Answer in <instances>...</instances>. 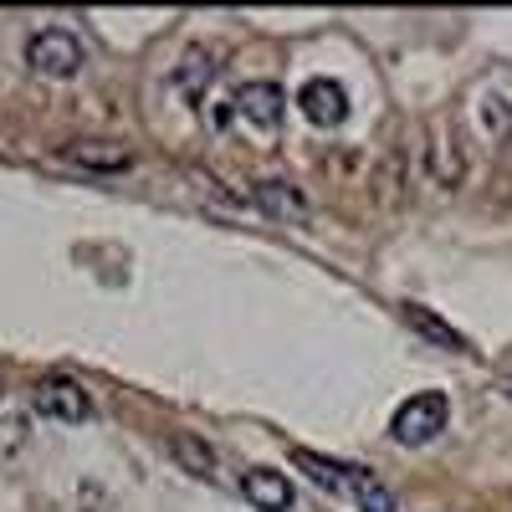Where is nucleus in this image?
Here are the masks:
<instances>
[{
    "label": "nucleus",
    "mask_w": 512,
    "mask_h": 512,
    "mask_svg": "<svg viewBox=\"0 0 512 512\" xmlns=\"http://www.w3.org/2000/svg\"><path fill=\"white\" fill-rule=\"evenodd\" d=\"M31 410L41 420H57V425H82V420H93V395L72 374H47L31 390Z\"/></svg>",
    "instance_id": "obj_4"
},
{
    "label": "nucleus",
    "mask_w": 512,
    "mask_h": 512,
    "mask_svg": "<svg viewBox=\"0 0 512 512\" xmlns=\"http://www.w3.org/2000/svg\"><path fill=\"white\" fill-rule=\"evenodd\" d=\"M507 395H512V384H507Z\"/></svg>",
    "instance_id": "obj_13"
},
{
    "label": "nucleus",
    "mask_w": 512,
    "mask_h": 512,
    "mask_svg": "<svg viewBox=\"0 0 512 512\" xmlns=\"http://www.w3.org/2000/svg\"><path fill=\"white\" fill-rule=\"evenodd\" d=\"M446 420H451V405L441 390H420L410 395L395 415H390V436L400 446H425V441H436L446 431Z\"/></svg>",
    "instance_id": "obj_3"
},
{
    "label": "nucleus",
    "mask_w": 512,
    "mask_h": 512,
    "mask_svg": "<svg viewBox=\"0 0 512 512\" xmlns=\"http://www.w3.org/2000/svg\"><path fill=\"white\" fill-rule=\"evenodd\" d=\"M251 205H256V210H267L272 221H297V216H308V195L297 190V185H282V180L251 185Z\"/></svg>",
    "instance_id": "obj_9"
},
{
    "label": "nucleus",
    "mask_w": 512,
    "mask_h": 512,
    "mask_svg": "<svg viewBox=\"0 0 512 512\" xmlns=\"http://www.w3.org/2000/svg\"><path fill=\"white\" fill-rule=\"evenodd\" d=\"M210 77H216V62H205L200 52H190V57L180 62V72H175V88H180L185 98H200Z\"/></svg>",
    "instance_id": "obj_12"
},
{
    "label": "nucleus",
    "mask_w": 512,
    "mask_h": 512,
    "mask_svg": "<svg viewBox=\"0 0 512 512\" xmlns=\"http://www.w3.org/2000/svg\"><path fill=\"white\" fill-rule=\"evenodd\" d=\"M400 313H405V323H410V328H415L420 338H431L436 349H451V354H461V349H466V338H461V333H456L451 323H441V318H436L431 308H420V303H405Z\"/></svg>",
    "instance_id": "obj_10"
},
{
    "label": "nucleus",
    "mask_w": 512,
    "mask_h": 512,
    "mask_svg": "<svg viewBox=\"0 0 512 512\" xmlns=\"http://www.w3.org/2000/svg\"><path fill=\"white\" fill-rule=\"evenodd\" d=\"M292 461L303 466L318 487L354 497L359 512H400V497L384 487L369 466H359V461H333V456H318V451H308V446H292Z\"/></svg>",
    "instance_id": "obj_1"
},
{
    "label": "nucleus",
    "mask_w": 512,
    "mask_h": 512,
    "mask_svg": "<svg viewBox=\"0 0 512 512\" xmlns=\"http://www.w3.org/2000/svg\"><path fill=\"white\" fill-rule=\"evenodd\" d=\"M241 497L256 502V512H287L292 507V482L282 472H272V466H246L241 472Z\"/></svg>",
    "instance_id": "obj_7"
},
{
    "label": "nucleus",
    "mask_w": 512,
    "mask_h": 512,
    "mask_svg": "<svg viewBox=\"0 0 512 512\" xmlns=\"http://www.w3.org/2000/svg\"><path fill=\"white\" fill-rule=\"evenodd\" d=\"M282 113H287V98L277 82H241L231 93V118L241 128H251V134H277Z\"/></svg>",
    "instance_id": "obj_5"
},
{
    "label": "nucleus",
    "mask_w": 512,
    "mask_h": 512,
    "mask_svg": "<svg viewBox=\"0 0 512 512\" xmlns=\"http://www.w3.org/2000/svg\"><path fill=\"white\" fill-rule=\"evenodd\" d=\"M169 451H175V461L185 466V472H195V477H216V472H221L216 446H205V441L190 436V431H180L175 441H169Z\"/></svg>",
    "instance_id": "obj_11"
},
{
    "label": "nucleus",
    "mask_w": 512,
    "mask_h": 512,
    "mask_svg": "<svg viewBox=\"0 0 512 512\" xmlns=\"http://www.w3.org/2000/svg\"><path fill=\"white\" fill-rule=\"evenodd\" d=\"M297 108H303V118L318 123V128H338L349 118V93H344V82H333V77H308L303 88H297Z\"/></svg>",
    "instance_id": "obj_6"
},
{
    "label": "nucleus",
    "mask_w": 512,
    "mask_h": 512,
    "mask_svg": "<svg viewBox=\"0 0 512 512\" xmlns=\"http://www.w3.org/2000/svg\"><path fill=\"white\" fill-rule=\"evenodd\" d=\"M62 159L77 164V169H93V175H123L134 154L123 144H108V139H77V144H62Z\"/></svg>",
    "instance_id": "obj_8"
},
{
    "label": "nucleus",
    "mask_w": 512,
    "mask_h": 512,
    "mask_svg": "<svg viewBox=\"0 0 512 512\" xmlns=\"http://www.w3.org/2000/svg\"><path fill=\"white\" fill-rule=\"evenodd\" d=\"M82 62H88V52H82V41L67 31V26H41L26 36V67L36 77H52V82H67L82 72Z\"/></svg>",
    "instance_id": "obj_2"
}]
</instances>
